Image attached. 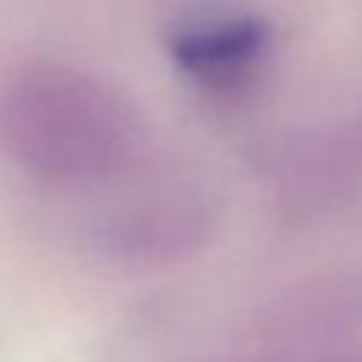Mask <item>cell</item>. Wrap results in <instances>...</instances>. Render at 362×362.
<instances>
[{
	"label": "cell",
	"instance_id": "2",
	"mask_svg": "<svg viewBox=\"0 0 362 362\" xmlns=\"http://www.w3.org/2000/svg\"><path fill=\"white\" fill-rule=\"evenodd\" d=\"M263 29L257 26H215L196 33L177 48L180 58L205 77H234L260 55Z\"/></svg>",
	"mask_w": 362,
	"mask_h": 362
},
{
	"label": "cell",
	"instance_id": "1",
	"mask_svg": "<svg viewBox=\"0 0 362 362\" xmlns=\"http://www.w3.org/2000/svg\"><path fill=\"white\" fill-rule=\"evenodd\" d=\"M33 112V132H16L29 138V160H42L48 170H83L110 160L119 144L116 110L103 93L87 83H39L16 100Z\"/></svg>",
	"mask_w": 362,
	"mask_h": 362
}]
</instances>
